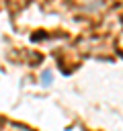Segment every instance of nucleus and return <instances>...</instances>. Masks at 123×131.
<instances>
[{
  "instance_id": "nucleus-1",
  "label": "nucleus",
  "mask_w": 123,
  "mask_h": 131,
  "mask_svg": "<svg viewBox=\"0 0 123 131\" xmlns=\"http://www.w3.org/2000/svg\"><path fill=\"white\" fill-rule=\"evenodd\" d=\"M41 78H43V84H45V86L51 84V72H49V70H45V72L41 74Z\"/></svg>"
}]
</instances>
